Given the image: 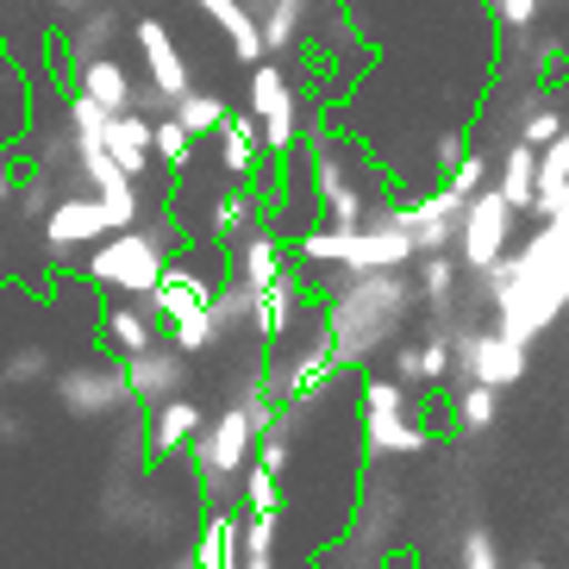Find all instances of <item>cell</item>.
I'll list each match as a JSON object with an SVG mask.
<instances>
[{
  "instance_id": "8",
  "label": "cell",
  "mask_w": 569,
  "mask_h": 569,
  "mask_svg": "<svg viewBox=\"0 0 569 569\" xmlns=\"http://www.w3.org/2000/svg\"><path fill=\"white\" fill-rule=\"evenodd\" d=\"M126 226H138V213H119L101 194L76 188V194H57L51 213L38 219V244L51 251V263H76V251H94L101 238L126 232Z\"/></svg>"
},
{
  "instance_id": "11",
  "label": "cell",
  "mask_w": 569,
  "mask_h": 569,
  "mask_svg": "<svg viewBox=\"0 0 569 569\" xmlns=\"http://www.w3.org/2000/svg\"><path fill=\"white\" fill-rule=\"evenodd\" d=\"M132 44H138V63H144V88L157 94V107H176L194 88V69H188L182 44H176V32H169L157 13H138L132 19Z\"/></svg>"
},
{
  "instance_id": "1",
  "label": "cell",
  "mask_w": 569,
  "mask_h": 569,
  "mask_svg": "<svg viewBox=\"0 0 569 569\" xmlns=\"http://www.w3.org/2000/svg\"><path fill=\"white\" fill-rule=\"evenodd\" d=\"M313 301H319V326H326V345H332L338 369H369L419 319V288L407 269L338 276V282L319 288Z\"/></svg>"
},
{
  "instance_id": "17",
  "label": "cell",
  "mask_w": 569,
  "mask_h": 569,
  "mask_svg": "<svg viewBox=\"0 0 569 569\" xmlns=\"http://www.w3.org/2000/svg\"><path fill=\"white\" fill-rule=\"evenodd\" d=\"M213 163L226 182H263V138H257V119L244 107H232L226 126L213 132Z\"/></svg>"
},
{
  "instance_id": "25",
  "label": "cell",
  "mask_w": 569,
  "mask_h": 569,
  "mask_svg": "<svg viewBox=\"0 0 569 569\" xmlns=\"http://www.w3.org/2000/svg\"><path fill=\"white\" fill-rule=\"evenodd\" d=\"M495 194H501L519 219L538 213V151L507 144V151H501V176H495Z\"/></svg>"
},
{
  "instance_id": "5",
  "label": "cell",
  "mask_w": 569,
  "mask_h": 569,
  "mask_svg": "<svg viewBox=\"0 0 569 569\" xmlns=\"http://www.w3.org/2000/svg\"><path fill=\"white\" fill-rule=\"evenodd\" d=\"M363 419H357V432H363V451L369 457H419L432 451V426H426V407L407 395V388H395L382 376V369H369L363 376Z\"/></svg>"
},
{
  "instance_id": "16",
  "label": "cell",
  "mask_w": 569,
  "mask_h": 569,
  "mask_svg": "<svg viewBox=\"0 0 569 569\" xmlns=\"http://www.w3.org/2000/svg\"><path fill=\"white\" fill-rule=\"evenodd\" d=\"M69 88H76L82 101H94L101 113H132V107H138V76L119 63L113 51L76 63V69H69Z\"/></svg>"
},
{
  "instance_id": "15",
  "label": "cell",
  "mask_w": 569,
  "mask_h": 569,
  "mask_svg": "<svg viewBox=\"0 0 569 569\" xmlns=\"http://www.w3.org/2000/svg\"><path fill=\"white\" fill-rule=\"evenodd\" d=\"M119 32H126V13H119L113 0H88L82 13L69 19L63 44H57V63H63V76H69L76 63H88V57H107Z\"/></svg>"
},
{
  "instance_id": "41",
  "label": "cell",
  "mask_w": 569,
  "mask_h": 569,
  "mask_svg": "<svg viewBox=\"0 0 569 569\" xmlns=\"http://www.w3.org/2000/svg\"><path fill=\"white\" fill-rule=\"evenodd\" d=\"M0 7H7V0H0Z\"/></svg>"
},
{
  "instance_id": "2",
  "label": "cell",
  "mask_w": 569,
  "mask_h": 569,
  "mask_svg": "<svg viewBox=\"0 0 569 569\" xmlns=\"http://www.w3.org/2000/svg\"><path fill=\"white\" fill-rule=\"evenodd\" d=\"M301 176L307 194L319 207V226L326 232H357V226H376L388 213V169L345 132H307L301 138Z\"/></svg>"
},
{
  "instance_id": "6",
  "label": "cell",
  "mask_w": 569,
  "mask_h": 569,
  "mask_svg": "<svg viewBox=\"0 0 569 569\" xmlns=\"http://www.w3.org/2000/svg\"><path fill=\"white\" fill-rule=\"evenodd\" d=\"M51 401L63 419H76V426H119L126 413H138L132 407V388H126V369H119V357H76V363H63L51 376Z\"/></svg>"
},
{
  "instance_id": "18",
  "label": "cell",
  "mask_w": 569,
  "mask_h": 569,
  "mask_svg": "<svg viewBox=\"0 0 569 569\" xmlns=\"http://www.w3.org/2000/svg\"><path fill=\"white\" fill-rule=\"evenodd\" d=\"M101 144H107V157H113L126 176H132L138 188L151 182V176H163L157 169V157H151V113H107V132H101ZM169 182V176H163Z\"/></svg>"
},
{
  "instance_id": "26",
  "label": "cell",
  "mask_w": 569,
  "mask_h": 569,
  "mask_svg": "<svg viewBox=\"0 0 569 569\" xmlns=\"http://www.w3.org/2000/svg\"><path fill=\"white\" fill-rule=\"evenodd\" d=\"M169 113L182 119V132L194 138V144H201V138H213L219 126H226V113H232V101H226L219 88H188V94H182L176 107H169Z\"/></svg>"
},
{
  "instance_id": "10",
  "label": "cell",
  "mask_w": 569,
  "mask_h": 569,
  "mask_svg": "<svg viewBox=\"0 0 569 569\" xmlns=\"http://www.w3.org/2000/svg\"><path fill=\"white\" fill-rule=\"evenodd\" d=\"M513 232H519V213L495 194V182L476 194V201L463 207V219H457V269H469V276H488V269L501 263L507 251H513Z\"/></svg>"
},
{
  "instance_id": "38",
  "label": "cell",
  "mask_w": 569,
  "mask_h": 569,
  "mask_svg": "<svg viewBox=\"0 0 569 569\" xmlns=\"http://www.w3.org/2000/svg\"><path fill=\"white\" fill-rule=\"evenodd\" d=\"M82 7H88V0H51V13H57V19H76Z\"/></svg>"
},
{
  "instance_id": "29",
  "label": "cell",
  "mask_w": 569,
  "mask_h": 569,
  "mask_svg": "<svg viewBox=\"0 0 569 569\" xmlns=\"http://www.w3.org/2000/svg\"><path fill=\"white\" fill-rule=\"evenodd\" d=\"M451 419H457V432H463V438H482L488 426L501 419V395H495V388H476V382H457Z\"/></svg>"
},
{
  "instance_id": "13",
  "label": "cell",
  "mask_w": 569,
  "mask_h": 569,
  "mask_svg": "<svg viewBox=\"0 0 569 569\" xmlns=\"http://www.w3.org/2000/svg\"><path fill=\"white\" fill-rule=\"evenodd\" d=\"M126 388H132V407L138 413H151L163 401H182L188 382H194V357H182L176 345H151L144 357H126Z\"/></svg>"
},
{
  "instance_id": "9",
  "label": "cell",
  "mask_w": 569,
  "mask_h": 569,
  "mask_svg": "<svg viewBox=\"0 0 569 569\" xmlns=\"http://www.w3.org/2000/svg\"><path fill=\"white\" fill-rule=\"evenodd\" d=\"M526 369H532V351L526 345H513V338H501L495 326H469V319H457L451 326V376L457 382H476V388H513L526 382Z\"/></svg>"
},
{
  "instance_id": "32",
  "label": "cell",
  "mask_w": 569,
  "mask_h": 569,
  "mask_svg": "<svg viewBox=\"0 0 569 569\" xmlns=\"http://www.w3.org/2000/svg\"><path fill=\"white\" fill-rule=\"evenodd\" d=\"M563 194H569V132L538 151V213L551 201H563Z\"/></svg>"
},
{
  "instance_id": "39",
  "label": "cell",
  "mask_w": 569,
  "mask_h": 569,
  "mask_svg": "<svg viewBox=\"0 0 569 569\" xmlns=\"http://www.w3.org/2000/svg\"><path fill=\"white\" fill-rule=\"evenodd\" d=\"M163 569H194V563H188V551H182V557H169V563H163Z\"/></svg>"
},
{
  "instance_id": "37",
  "label": "cell",
  "mask_w": 569,
  "mask_h": 569,
  "mask_svg": "<svg viewBox=\"0 0 569 569\" xmlns=\"http://www.w3.org/2000/svg\"><path fill=\"white\" fill-rule=\"evenodd\" d=\"M13 182H19V163L7 151H0V207H7V194H13Z\"/></svg>"
},
{
  "instance_id": "31",
  "label": "cell",
  "mask_w": 569,
  "mask_h": 569,
  "mask_svg": "<svg viewBox=\"0 0 569 569\" xmlns=\"http://www.w3.org/2000/svg\"><path fill=\"white\" fill-rule=\"evenodd\" d=\"M238 513H282V476L257 463V457L244 469V482H238Z\"/></svg>"
},
{
  "instance_id": "24",
  "label": "cell",
  "mask_w": 569,
  "mask_h": 569,
  "mask_svg": "<svg viewBox=\"0 0 569 569\" xmlns=\"http://www.w3.org/2000/svg\"><path fill=\"white\" fill-rule=\"evenodd\" d=\"M51 376H57V351L51 345H38V338H26V345H13V351H0V395L51 388Z\"/></svg>"
},
{
  "instance_id": "33",
  "label": "cell",
  "mask_w": 569,
  "mask_h": 569,
  "mask_svg": "<svg viewBox=\"0 0 569 569\" xmlns=\"http://www.w3.org/2000/svg\"><path fill=\"white\" fill-rule=\"evenodd\" d=\"M495 182V163H488V151H463V163L451 169V176H445V194H451V207H469L476 201V194H482V188Z\"/></svg>"
},
{
  "instance_id": "19",
  "label": "cell",
  "mask_w": 569,
  "mask_h": 569,
  "mask_svg": "<svg viewBox=\"0 0 569 569\" xmlns=\"http://www.w3.org/2000/svg\"><path fill=\"white\" fill-rule=\"evenodd\" d=\"M244 7H251L257 32H263V57H282L313 32V19L326 0H244Z\"/></svg>"
},
{
  "instance_id": "28",
  "label": "cell",
  "mask_w": 569,
  "mask_h": 569,
  "mask_svg": "<svg viewBox=\"0 0 569 569\" xmlns=\"http://www.w3.org/2000/svg\"><path fill=\"white\" fill-rule=\"evenodd\" d=\"M569 132V113H563V101L557 94H538L532 107H526V119L513 126V144H526V151H545L551 138H563Z\"/></svg>"
},
{
  "instance_id": "23",
  "label": "cell",
  "mask_w": 569,
  "mask_h": 569,
  "mask_svg": "<svg viewBox=\"0 0 569 569\" xmlns=\"http://www.w3.org/2000/svg\"><path fill=\"white\" fill-rule=\"evenodd\" d=\"M238 532H244V513L238 507H207V526L194 538L188 563L194 569H238Z\"/></svg>"
},
{
  "instance_id": "7",
  "label": "cell",
  "mask_w": 569,
  "mask_h": 569,
  "mask_svg": "<svg viewBox=\"0 0 569 569\" xmlns=\"http://www.w3.org/2000/svg\"><path fill=\"white\" fill-rule=\"evenodd\" d=\"M244 113L257 119V138H263V163H288L295 144L307 138V119H301V88L276 57L251 63V94H244Z\"/></svg>"
},
{
  "instance_id": "34",
  "label": "cell",
  "mask_w": 569,
  "mask_h": 569,
  "mask_svg": "<svg viewBox=\"0 0 569 569\" xmlns=\"http://www.w3.org/2000/svg\"><path fill=\"white\" fill-rule=\"evenodd\" d=\"M488 13H495V26L507 38H526L538 26V13H545V0H488Z\"/></svg>"
},
{
  "instance_id": "14",
  "label": "cell",
  "mask_w": 569,
  "mask_h": 569,
  "mask_svg": "<svg viewBox=\"0 0 569 569\" xmlns=\"http://www.w3.org/2000/svg\"><path fill=\"white\" fill-rule=\"evenodd\" d=\"M207 426V407L194 401V395H182V401H163L144 413V463H176V457H188V445H194V432Z\"/></svg>"
},
{
  "instance_id": "12",
  "label": "cell",
  "mask_w": 569,
  "mask_h": 569,
  "mask_svg": "<svg viewBox=\"0 0 569 569\" xmlns=\"http://www.w3.org/2000/svg\"><path fill=\"white\" fill-rule=\"evenodd\" d=\"M282 276H288V232L263 213L244 238L226 244V282L244 288V295H263V288L282 282Z\"/></svg>"
},
{
  "instance_id": "4",
  "label": "cell",
  "mask_w": 569,
  "mask_h": 569,
  "mask_svg": "<svg viewBox=\"0 0 569 569\" xmlns=\"http://www.w3.org/2000/svg\"><path fill=\"white\" fill-rule=\"evenodd\" d=\"M257 438L263 432L251 426V407L244 401H226L207 413V426L188 445V476L207 495V507H238V482H244V469L257 457Z\"/></svg>"
},
{
  "instance_id": "22",
  "label": "cell",
  "mask_w": 569,
  "mask_h": 569,
  "mask_svg": "<svg viewBox=\"0 0 569 569\" xmlns=\"http://www.w3.org/2000/svg\"><path fill=\"white\" fill-rule=\"evenodd\" d=\"M213 288H219V282H201V276H194L182 257H176V263L163 269L157 295H151L157 326H176V319H188V313H201V307H213Z\"/></svg>"
},
{
  "instance_id": "27",
  "label": "cell",
  "mask_w": 569,
  "mask_h": 569,
  "mask_svg": "<svg viewBox=\"0 0 569 569\" xmlns=\"http://www.w3.org/2000/svg\"><path fill=\"white\" fill-rule=\"evenodd\" d=\"M276 545H282V513H244L238 569H276Z\"/></svg>"
},
{
  "instance_id": "3",
  "label": "cell",
  "mask_w": 569,
  "mask_h": 569,
  "mask_svg": "<svg viewBox=\"0 0 569 569\" xmlns=\"http://www.w3.org/2000/svg\"><path fill=\"white\" fill-rule=\"evenodd\" d=\"M182 251H188V232L176 226L169 207H157V213H144L138 226L101 238L82 257V282L101 288V295H119V301H151L157 282H163V269Z\"/></svg>"
},
{
  "instance_id": "40",
  "label": "cell",
  "mask_w": 569,
  "mask_h": 569,
  "mask_svg": "<svg viewBox=\"0 0 569 569\" xmlns=\"http://www.w3.org/2000/svg\"><path fill=\"white\" fill-rule=\"evenodd\" d=\"M526 569H545V563H526Z\"/></svg>"
},
{
  "instance_id": "36",
  "label": "cell",
  "mask_w": 569,
  "mask_h": 569,
  "mask_svg": "<svg viewBox=\"0 0 569 569\" xmlns=\"http://www.w3.org/2000/svg\"><path fill=\"white\" fill-rule=\"evenodd\" d=\"M19 445H32V419L13 401H0V451H19Z\"/></svg>"
},
{
  "instance_id": "30",
  "label": "cell",
  "mask_w": 569,
  "mask_h": 569,
  "mask_svg": "<svg viewBox=\"0 0 569 569\" xmlns=\"http://www.w3.org/2000/svg\"><path fill=\"white\" fill-rule=\"evenodd\" d=\"M151 157H157L163 176H182V169L194 163V138L182 132V119H176V113H157L151 119Z\"/></svg>"
},
{
  "instance_id": "35",
  "label": "cell",
  "mask_w": 569,
  "mask_h": 569,
  "mask_svg": "<svg viewBox=\"0 0 569 569\" xmlns=\"http://www.w3.org/2000/svg\"><path fill=\"white\" fill-rule=\"evenodd\" d=\"M463 151H469V132H457V126L432 138V176H438V182H445V176H451V169L463 163Z\"/></svg>"
},
{
  "instance_id": "21",
  "label": "cell",
  "mask_w": 569,
  "mask_h": 569,
  "mask_svg": "<svg viewBox=\"0 0 569 569\" xmlns=\"http://www.w3.org/2000/svg\"><path fill=\"white\" fill-rule=\"evenodd\" d=\"M263 213H269L263 182H226V188H219V201H213V213H207V244H213V251H226V244H232V238H244Z\"/></svg>"
},
{
  "instance_id": "20",
  "label": "cell",
  "mask_w": 569,
  "mask_h": 569,
  "mask_svg": "<svg viewBox=\"0 0 569 569\" xmlns=\"http://www.w3.org/2000/svg\"><path fill=\"white\" fill-rule=\"evenodd\" d=\"M101 345H107V357H144L151 345H163V326H157V313H151V301H113L101 313Z\"/></svg>"
}]
</instances>
